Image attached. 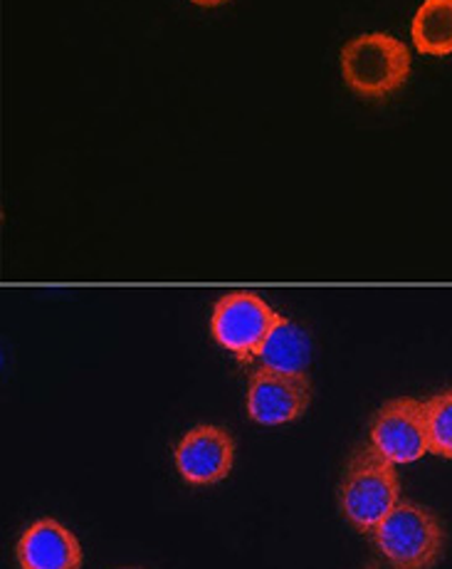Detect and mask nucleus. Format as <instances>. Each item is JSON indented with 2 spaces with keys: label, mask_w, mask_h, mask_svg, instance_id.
<instances>
[{
  "label": "nucleus",
  "mask_w": 452,
  "mask_h": 569,
  "mask_svg": "<svg viewBox=\"0 0 452 569\" xmlns=\"http://www.w3.org/2000/svg\"><path fill=\"white\" fill-rule=\"evenodd\" d=\"M401 502L395 463L376 448H359L339 480V510L359 532H373Z\"/></svg>",
  "instance_id": "obj_1"
},
{
  "label": "nucleus",
  "mask_w": 452,
  "mask_h": 569,
  "mask_svg": "<svg viewBox=\"0 0 452 569\" xmlns=\"http://www.w3.org/2000/svg\"><path fill=\"white\" fill-rule=\"evenodd\" d=\"M341 78L363 100H385L411 78V52L389 32H363L339 54Z\"/></svg>",
  "instance_id": "obj_2"
},
{
  "label": "nucleus",
  "mask_w": 452,
  "mask_h": 569,
  "mask_svg": "<svg viewBox=\"0 0 452 569\" xmlns=\"http://www.w3.org/2000/svg\"><path fill=\"white\" fill-rule=\"evenodd\" d=\"M371 538L393 569H433L445 552L443 520L415 500H401Z\"/></svg>",
  "instance_id": "obj_3"
},
{
  "label": "nucleus",
  "mask_w": 452,
  "mask_h": 569,
  "mask_svg": "<svg viewBox=\"0 0 452 569\" xmlns=\"http://www.w3.org/2000/svg\"><path fill=\"white\" fill-rule=\"evenodd\" d=\"M280 317L260 295L235 290L215 302L211 315V335L215 342L238 357L240 362L258 359Z\"/></svg>",
  "instance_id": "obj_4"
},
{
  "label": "nucleus",
  "mask_w": 452,
  "mask_h": 569,
  "mask_svg": "<svg viewBox=\"0 0 452 569\" xmlns=\"http://www.w3.org/2000/svg\"><path fill=\"white\" fill-rule=\"evenodd\" d=\"M369 439L371 446L395 466L421 461L430 453L425 407L411 397L385 401L373 416Z\"/></svg>",
  "instance_id": "obj_5"
},
{
  "label": "nucleus",
  "mask_w": 452,
  "mask_h": 569,
  "mask_svg": "<svg viewBox=\"0 0 452 569\" xmlns=\"http://www.w3.org/2000/svg\"><path fill=\"white\" fill-rule=\"evenodd\" d=\"M312 385L307 375H287L262 367L248 381V416L260 426H284L310 409Z\"/></svg>",
  "instance_id": "obj_6"
},
{
  "label": "nucleus",
  "mask_w": 452,
  "mask_h": 569,
  "mask_svg": "<svg viewBox=\"0 0 452 569\" xmlns=\"http://www.w3.org/2000/svg\"><path fill=\"white\" fill-rule=\"evenodd\" d=\"M173 463L185 483L205 488L225 480L235 463V439L223 426L201 423L175 443Z\"/></svg>",
  "instance_id": "obj_7"
},
{
  "label": "nucleus",
  "mask_w": 452,
  "mask_h": 569,
  "mask_svg": "<svg viewBox=\"0 0 452 569\" xmlns=\"http://www.w3.org/2000/svg\"><path fill=\"white\" fill-rule=\"evenodd\" d=\"M16 560L20 569H82L84 552L68 525L40 518L18 538Z\"/></svg>",
  "instance_id": "obj_8"
},
{
  "label": "nucleus",
  "mask_w": 452,
  "mask_h": 569,
  "mask_svg": "<svg viewBox=\"0 0 452 569\" xmlns=\"http://www.w3.org/2000/svg\"><path fill=\"white\" fill-rule=\"evenodd\" d=\"M310 335H307L297 322L280 317L278 327H274L268 342L260 349L258 359L262 367L268 369L287 371V375H304L307 365H310Z\"/></svg>",
  "instance_id": "obj_9"
},
{
  "label": "nucleus",
  "mask_w": 452,
  "mask_h": 569,
  "mask_svg": "<svg viewBox=\"0 0 452 569\" xmlns=\"http://www.w3.org/2000/svg\"><path fill=\"white\" fill-rule=\"evenodd\" d=\"M411 38L421 54H452V0H423L413 16Z\"/></svg>",
  "instance_id": "obj_10"
},
{
  "label": "nucleus",
  "mask_w": 452,
  "mask_h": 569,
  "mask_svg": "<svg viewBox=\"0 0 452 569\" xmlns=\"http://www.w3.org/2000/svg\"><path fill=\"white\" fill-rule=\"evenodd\" d=\"M423 407L430 453L452 461V389L430 397Z\"/></svg>",
  "instance_id": "obj_11"
},
{
  "label": "nucleus",
  "mask_w": 452,
  "mask_h": 569,
  "mask_svg": "<svg viewBox=\"0 0 452 569\" xmlns=\"http://www.w3.org/2000/svg\"><path fill=\"white\" fill-rule=\"evenodd\" d=\"M191 3L201 6V8H218V6H225L228 0H191Z\"/></svg>",
  "instance_id": "obj_12"
},
{
  "label": "nucleus",
  "mask_w": 452,
  "mask_h": 569,
  "mask_svg": "<svg viewBox=\"0 0 452 569\" xmlns=\"http://www.w3.org/2000/svg\"><path fill=\"white\" fill-rule=\"evenodd\" d=\"M119 569H141V567H119Z\"/></svg>",
  "instance_id": "obj_13"
}]
</instances>
